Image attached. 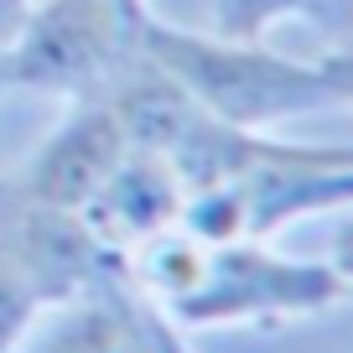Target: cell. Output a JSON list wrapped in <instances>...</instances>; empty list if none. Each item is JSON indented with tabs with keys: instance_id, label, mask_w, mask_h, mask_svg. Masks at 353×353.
Here are the masks:
<instances>
[{
	"instance_id": "2",
	"label": "cell",
	"mask_w": 353,
	"mask_h": 353,
	"mask_svg": "<svg viewBox=\"0 0 353 353\" xmlns=\"http://www.w3.org/2000/svg\"><path fill=\"white\" fill-rule=\"evenodd\" d=\"M353 192V151L348 145H296L281 141L276 156H265L234 182L203 188L182 203L176 229H188L203 244L229 239H265L322 208H343Z\"/></svg>"
},
{
	"instance_id": "9",
	"label": "cell",
	"mask_w": 353,
	"mask_h": 353,
	"mask_svg": "<svg viewBox=\"0 0 353 353\" xmlns=\"http://www.w3.org/2000/svg\"><path fill=\"white\" fill-rule=\"evenodd\" d=\"M120 353H151V343H145V327H135L130 338L120 343Z\"/></svg>"
},
{
	"instance_id": "4",
	"label": "cell",
	"mask_w": 353,
	"mask_h": 353,
	"mask_svg": "<svg viewBox=\"0 0 353 353\" xmlns=\"http://www.w3.org/2000/svg\"><path fill=\"white\" fill-rule=\"evenodd\" d=\"M343 296H348V276L338 265L286 260V254H270L260 239H229V244H203L192 286L166 307L176 322L219 327V322L301 317V312L338 307Z\"/></svg>"
},
{
	"instance_id": "6",
	"label": "cell",
	"mask_w": 353,
	"mask_h": 353,
	"mask_svg": "<svg viewBox=\"0 0 353 353\" xmlns=\"http://www.w3.org/2000/svg\"><path fill=\"white\" fill-rule=\"evenodd\" d=\"M182 203H188V192H182L176 172L161 156L125 151L120 166L104 176V188L78 208V219H83V229L94 234L114 260H125V254H135L141 244H151L156 234L176 229Z\"/></svg>"
},
{
	"instance_id": "1",
	"label": "cell",
	"mask_w": 353,
	"mask_h": 353,
	"mask_svg": "<svg viewBox=\"0 0 353 353\" xmlns=\"http://www.w3.org/2000/svg\"><path fill=\"white\" fill-rule=\"evenodd\" d=\"M135 42L151 63H161L203 114L239 130H270L296 114L348 110L353 99V63L348 47L322 57H286L265 42L239 37H203L156 21L151 11L135 16Z\"/></svg>"
},
{
	"instance_id": "5",
	"label": "cell",
	"mask_w": 353,
	"mask_h": 353,
	"mask_svg": "<svg viewBox=\"0 0 353 353\" xmlns=\"http://www.w3.org/2000/svg\"><path fill=\"white\" fill-rule=\"evenodd\" d=\"M130 151L114 125V114L104 110V99H78L68 110V120L26 156V166L16 176H6L21 198L47 203V208L78 213L94 192L104 188V176L120 166V156Z\"/></svg>"
},
{
	"instance_id": "3",
	"label": "cell",
	"mask_w": 353,
	"mask_h": 353,
	"mask_svg": "<svg viewBox=\"0 0 353 353\" xmlns=\"http://www.w3.org/2000/svg\"><path fill=\"white\" fill-rule=\"evenodd\" d=\"M135 52V16L110 0H32L16 42L0 52V94L32 88L57 99H99Z\"/></svg>"
},
{
	"instance_id": "7",
	"label": "cell",
	"mask_w": 353,
	"mask_h": 353,
	"mask_svg": "<svg viewBox=\"0 0 353 353\" xmlns=\"http://www.w3.org/2000/svg\"><path fill=\"white\" fill-rule=\"evenodd\" d=\"M312 6L317 0H213V37L260 42L286 16H312Z\"/></svg>"
},
{
	"instance_id": "8",
	"label": "cell",
	"mask_w": 353,
	"mask_h": 353,
	"mask_svg": "<svg viewBox=\"0 0 353 353\" xmlns=\"http://www.w3.org/2000/svg\"><path fill=\"white\" fill-rule=\"evenodd\" d=\"M26 11H32V0H0V52L16 42V32H21Z\"/></svg>"
},
{
	"instance_id": "10",
	"label": "cell",
	"mask_w": 353,
	"mask_h": 353,
	"mask_svg": "<svg viewBox=\"0 0 353 353\" xmlns=\"http://www.w3.org/2000/svg\"><path fill=\"white\" fill-rule=\"evenodd\" d=\"M110 6H120L125 16H141V11H145V0H110Z\"/></svg>"
}]
</instances>
